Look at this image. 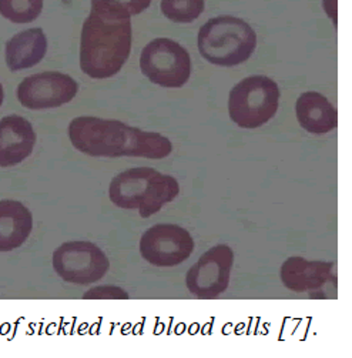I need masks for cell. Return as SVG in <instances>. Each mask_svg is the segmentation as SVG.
<instances>
[{"label": "cell", "instance_id": "obj_4", "mask_svg": "<svg viewBox=\"0 0 352 358\" xmlns=\"http://www.w3.org/2000/svg\"><path fill=\"white\" fill-rule=\"evenodd\" d=\"M197 45L200 55L211 64L234 67L253 56L257 34L240 17L217 16L200 27Z\"/></svg>", "mask_w": 352, "mask_h": 358}, {"label": "cell", "instance_id": "obj_1", "mask_svg": "<svg viewBox=\"0 0 352 358\" xmlns=\"http://www.w3.org/2000/svg\"><path fill=\"white\" fill-rule=\"evenodd\" d=\"M67 134L73 148L91 157L166 159L173 143L156 131H145L120 120L80 116L70 122Z\"/></svg>", "mask_w": 352, "mask_h": 358}, {"label": "cell", "instance_id": "obj_15", "mask_svg": "<svg viewBox=\"0 0 352 358\" xmlns=\"http://www.w3.org/2000/svg\"><path fill=\"white\" fill-rule=\"evenodd\" d=\"M33 230V216L20 201H0V253L22 247Z\"/></svg>", "mask_w": 352, "mask_h": 358}, {"label": "cell", "instance_id": "obj_5", "mask_svg": "<svg viewBox=\"0 0 352 358\" xmlns=\"http://www.w3.org/2000/svg\"><path fill=\"white\" fill-rule=\"evenodd\" d=\"M279 87L271 78L250 76L238 82L228 96L230 119L241 129H258L278 112Z\"/></svg>", "mask_w": 352, "mask_h": 358}, {"label": "cell", "instance_id": "obj_8", "mask_svg": "<svg viewBox=\"0 0 352 358\" xmlns=\"http://www.w3.org/2000/svg\"><path fill=\"white\" fill-rule=\"evenodd\" d=\"M233 264L234 252L231 247L220 244L210 248L186 275L189 292L200 300L217 299L228 289Z\"/></svg>", "mask_w": 352, "mask_h": 358}, {"label": "cell", "instance_id": "obj_11", "mask_svg": "<svg viewBox=\"0 0 352 358\" xmlns=\"http://www.w3.org/2000/svg\"><path fill=\"white\" fill-rule=\"evenodd\" d=\"M281 281L288 290L295 293L320 292L328 282L337 284L335 264L290 257L281 267Z\"/></svg>", "mask_w": 352, "mask_h": 358}, {"label": "cell", "instance_id": "obj_13", "mask_svg": "<svg viewBox=\"0 0 352 358\" xmlns=\"http://www.w3.org/2000/svg\"><path fill=\"white\" fill-rule=\"evenodd\" d=\"M300 126L312 134H327L338 126V112L332 103L318 92H304L295 103Z\"/></svg>", "mask_w": 352, "mask_h": 358}, {"label": "cell", "instance_id": "obj_19", "mask_svg": "<svg viewBox=\"0 0 352 358\" xmlns=\"http://www.w3.org/2000/svg\"><path fill=\"white\" fill-rule=\"evenodd\" d=\"M85 300H127L129 294L119 285H98L83 294Z\"/></svg>", "mask_w": 352, "mask_h": 358}, {"label": "cell", "instance_id": "obj_6", "mask_svg": "<svg viewBox=\"0 0 352 358\" xmlns=\"http://www.w3.org/2000/svg\"><path fill=\"white\" fill-rule=\"evenodd\" d=\"M140 69L152 83L180 89L191 76V57L180 43L168 38H157L145 46L140 56Z\"/></svg>", "mask_w": 352, "mask_h": 358}, {"label": "cell", "instance_id": "obj_16", "mask_svg": "<svg viewBox=\"0 0 352 358\" xmlns=\"http://www.w3.org/2000/svg\"><path fill=\"white\" fill-rule=\"evenodd\" d=\"M153 0H91V12L112 20H127L143 13Z\"/></svg>", "mask_w": 352, "mask_h": 358}, {"label": "cell", "instance_id": "obj_14", "mask_svg": "<svg viewBox=\"0 0 352 358\" xmlns=\"http://www.w3.org/2000/svg\"><path fill=\"white\" fill-rule=\"evenodd\" d=\"M47 53V38L42 27L19 31L10 38L5 48V59L9 70L20 71L39 64Z\"/></svg>", "mask_w": 352, "mask_h": 358}, {"label": "cell", "instance_id": "obj_7", "mask_svg": "<svg viewBox=\"0 0 352 358\" xmlns=\"http://www.w3.org/2000/svg\"><path fill=\"white\" fill-rule=\"evenodd\" d=\"M110 262L103 250L90 241H67L53 253V268L66 282L87 285L101 280Z\"/></svg>", "mask_w": 352, "mask_h": 358}, {"label": "cell", "instance_id": "obj_12", "mask_svg": "<svg viewBox=\"0 0 352 358\" xmlns=\"http://www.w3.org/2000/svg\"><path fill=\"white\" fill-rule=\"evenodd\" d=\"M31 123L17 115L0 120V167H13L24 162L36 146Z\"/></svg>", "mask_w": 352, "mask_h": 358}, {"label": "cell", "instance_id": "obj_2", "mask_svg": "<svg viewBox=\"0 0 352 358\" xmlns=\"http://www.w3.org/2000/svg\"><path fill=\"white\" fill-rule=\"evenodd\" d=\"M131 53V20H112L90 10L80 34V69L94 80L116 76Z\"/></svg>", "mask_w": 352, "mask_h": 358}, {"label": "cell", "instance_id": "obj_18", "mask_svg": "<svg viewBox=\"0 0 352 358\" xmlns=\"http://www.w3.org/2000/svg\"><path fill=\"white\" fill-rule=\"evenodd\" d=\"M205 0H161V13L174 23H191L201 16Z\"/></svg>", "mask_w": 352, "mask_h": 358}, {"label": "cell", "instance_id": "obj_10", "mask_svg": "<svg viewBox=\"0 0 352 358\" xmlns=\"http://www.w3.org/2000/svg\"><path fill=\"white\" fill-rule=\"evenodd\" d=\"M79 92L78 82L59 71L31 75L17 86L19 103L30 110L56 109L72 101Z\"/></svg>", "mask_w": 352, "mask_h": 358}, {"label": "cell", "instance_id": "obj_17", "mask_svg": "<svg viewBox=\"0 0 352 358\" xmlns=\"http://www.w3.org/2000/svg\"><path fill=\"white\" fill-rule=\"evenodd\" d=\"M43 10V0H0V15L16 24L31 23Z\"/></svg>", "mask_w": 352, "mask_h": 358}, {"label": "cell", "instance_id": "obj_9", "mask_svg": "<svg viewBox=\"0 0 352 358\" xmlns=\"http://www.w3.org/2000/svg\"><path fill=\"white\" fill-rule=\"evenodd\" d=\"M142 257L156 267H174L184 263L194 252L191 234L177 224H156L140 238Z\"/></svg>", "mask_w": 352, "mask_h": 358}, {"label": "cell", "instance_id": "obj_3", "mask_svg": "<svg viewBox=\"0 0 352 358\" xmlns=\"http://www.w3.org/2000/svg\"><path fill=\"white\" fill-rule=\"evenodd\" d=\"M180 194V185L170 174L152 167H134L117 174L109 189L110 200L124 210H137L147 219Z\"/></svg>", "mask_w": 352, "mask_h": 358}, {"label": "cell", "instance_id": "obj_20", "mask_svg": "<svg viewBox=\"0 0 352 358\" xmlns=\"http://www.w3.org/2000/svg\"><path fill=\"white\" fill-rule=\"evenodd\" d=\"M323 6L327 15L334 20V24L337 26V0H323Z\"/></svg>", "mask_w": 352, "mask_h": 358}, {"label": "cell", "instance_id": "obj_21", "mask_svg": "<svg viewBox=\"0 0 352 358\" xmlns=\"http://www.w3.org/2000/svg\"><path fill=\"white\" fill-rule=\"evenodd\" d=\"M3 100H5V92H3V86H2V83H0V107H2Z\"/></svg>", "mask_w": 352, "mask_h": 358}]
</instances>
